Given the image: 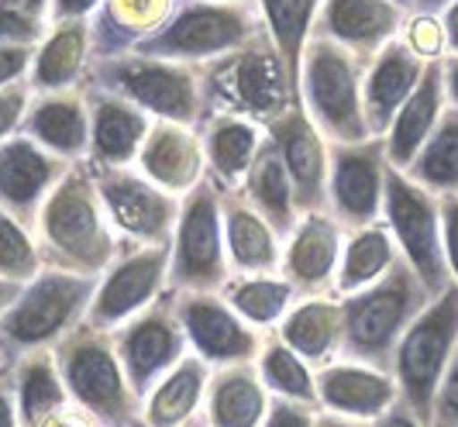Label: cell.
<instances>
[{"label":"cell","instance_id":"9a60e30c","mask_svg":"<svg viewBox=\"0 0 458 427\" xmlns=\"http://www.w3.org/2000/svg\"><path fill=\"white\" fill-rule=\"evenodd\" d=\"M169 259L173 245L124 248L121 259L100 276L97 296L87 311V324L114 331L124 320L141 314L148 303H156L169 290Z\"/></svg>","mask_w":458,"mask_h":427},{"label":"cell","instance_id":"bcb514c9","mask_svg":"<svg viewBox=\"0 0 458 427\" xmlns=\"http://www.w3.org/2000/svg\"><path fill=\"white\" fill-rule=\"evenodd\" d=\"M318 414H321L318 406L300 404V400H286V397H273L262 427H314L318 424Z\"/></svg>","mask_w":458,"mask_h":427},{"label":"cell","instance_id":"e575fe53","mask_svg":"<svg viewBox=\"0 0 458 427\" xmlns=\"http://www.w3.org/2000/svg\"><path fill=\"white\" fill-rule=\"evenodd\" d=\"M14 397H18L21 427H42L48 417H55L72 404L55 348L24 352L14 359Z\"/></svg>","mask_w":458,"mask_h":427},{"label":"cell","instance_id":"e7e4bbea","mask_svg":"<svg viewBox=\"0 0 458 427\" xmlns=\"http://www.w3.org/2000/svg\"><path fill=\"white\" fill-rule=\"evenodd\" d=\"M249 4H262V0H249Z\"/></svg>","mask_w":458,"mask_h":427},{"label":"cell","instance_id":"f35d334b","mask_svg":"<svg viewBox=\"0 0 458 427\" xmlns=\"http://www.w3.org/2000/svg\"><path fill=\"white\" fill-rule=\"evenodd\" d=\"M403 173L424 190H431L435 197L458 193V107L448 104L431 138L424 141V149L413 156Z\"/></svg>","mask_w":458,"mask_h":427},{"label":"cell","instance_id":"ba28073f","mask_svg":"<svg viewBox=\"0 0 458 427\" xmlns=\"http://www.w3.org/2000/svg\"><path fill=\"white\" fill-rule=\"evenodd\" d=\"M87 83L111 90L124 100L138 104L141 111L165 121H180L200 128L204 100H200V73L186 63L152 59V56H114V59H93Z\"/></svg>","mask_w":458,"mask_h":427},{"label":"cell","instance_id":"4316f807","mask_svg":"<svg viewBox=\"0 0 458 427\" xmlns=\"http://www.w3.org/2000/svg\"><path fill=\"white\" fill-rule=\"evenodd\" d=\"M180 0H104L90 14L93 59H114L135 52L173 18Z\"/></svg>","mask_w":458,"mask_h":427},{"label":"cell","instance_id":"277c9868","mask_svg":"<svg viewBox=\"0 0 458 427\" xmlns=\"http://www.w3.org/2000/svg\"><path fill=\"white\" fill-rule=\"evenodd\" d=\"M262 4L249 0H180L173 18L162 24L152 38L135 48L138 56L169 59L200 66L225 52L249 46L252 38L266 35Z\"/></svg>","mask_w":458,"mask_h":427},{"label":"cell","instance_id":"db71d44e","mask_svg":"<svg viewBox=\"0 0 458 427\" xmlns=\"http://www.w3.org/2000/svg\"><path fill=\"white\" fill-rule=\"evenodd\" d=\"M441 24H445V42H448V56H458V0H452L441 11Z\"/></svg>","mask_w":458,"mask_h":427},{"label":"cell","instance_id":"44dd1931","mask_svg":"<svg viewBox=\"0 0 458 427\" xmlns=\"http://www.w3.org/2000/svg\"><path fill=\"white\" fill-rule=\"evenodd\" d=\"M135 166L173 197H186L207 180V156L200 128L156 117L138 149Z\"/></svg>","mask_w":458,"mask_h":427},{"label":"cell","instance_id":"b9f144b4","mask_svg":"<svg viewBox=\"0 0 458 427\" xmlns=\"http://www.w3.org/2000/svg\"><path fill=\"white\" fill-rule=\"evenodd\" d=\"M400 42L411 48L417 59H424V63H435V59H445V56H448L441 14L411 11L407 21H403V28H400Z\"/></svg>","mask_w":458,"mask_h":427},{"label":"cell","instance_id":"f6af8a7d","mask_svg":"<svg viewBox=\"0 0 458 427\" xmlns=\"http://www.w3.org/2000/svg\"><path fill=\"white\" fill-rule=\"evenodd\" d=\"M431 427H458V348L445 376H441V386L435 393V406H431Z\"/></svg>","mask_w":458,"mask_h":427},{"label":"cell","instance_id":"91938a15","mask_svg":"<svg viewBox=\"0 0 458 427\" xmlns=\"http://www.w3.org/2000/svg\"><path fill=\"white\" fill-rule=\"evenodd\" d=\"M452 0H411V11H428V14H441Z\"/></svg>","mask_w":458,"mask_h":427},{"label":"cell","instance_id":"680465c9","mask_svg":"<svg viewBox=\"0 0 458 427\" xmlns=\"http://www.w3.org/2000/svg\"><path fill=\"white\" fill-rule=\"evenodd\" d=\"M21 283H11V279H0V317L11 311V303L21 296Z\"/></svg>","mask_w":458,"mask_h":427},{"label":"cell","instance_id":"836d02e7","mask_svg":"<svg viewBox=\"0 0 458 427\" xmlns=\"http://www.w3.org/2000/svg\"><path fill=\"white\" fill-rule=\"evenodd\" d=\"M238 193L273 225V231L283 242L293 235V227L300 221L297 197H293L290 173H286L283 156H279V149H276V141L269 138V132H266V141H262L259 156H255V162L249 166V173H245V180L238 186Z\"/></svg>","mask_w":458,"mask_h":427},{"label":"cell","instance_id":"4fadbf2b","mask_svg":"<svg viewBox=\"0 0 458 427\" xmlns=\"http://www.w3.org/2000/svg\"><path fill=\"white\" fill-rule=\"evenodd\" d=\"M386 138L331 141V176H327V214L344 227L359 231L383 221L386 203Z\"/></svg>","mask_w":458,"mask_h":427},{"label":"cell","instance_id":"9f6ffc18","mask_svg":"<svg viewBox=\"0 0 458 427\" xmlns=\"http://www.w3.org/2000/svg\"><path fill=\"white\" fill-rule=\"evenodd\" d=\"M445 90H448V104L458 107V56H445Z\"/></svg>","mask_w":458,"mask_h":427},{"label":"cell","instance_id":"1f68e13d","mask_svg":"<svg viewBox=\"0 0 458 427\" xmlns=\"http://www.w3.org/2000/svg\"><path fill=\"white\" fill-rule=\"evenodd\" d=\"M200 138H204L207 176L217 190H238L266 141V128L245 117L210 114L200 121Z\"/></svg>","mask_w":458,"mask_h":427},{"label":"cell","instance_id":"f907efd6","mask_svg":"<svg viewBox=\"0 0 458 427\" xmlns=\"http://www.w3.org/2000/svg\"><path fill=\"white\" fill-rule=\"evenodd\" d=\"M104 0H52V11H48V24L59 21H76V18H90L93 11L100 7Z\"/></svg>","mask_w":458,"mask_h":427},{"label":"cell","instance_id":"9c48e42d","mask_svg":"<svg viewBox=\"0 0 458 427\" xmlns=\"http://www.w3.org/2000/svg\"><path fill=\"white\" fill-rule=\"evenodd\" d=\"M458 348V283L431 296V303L417 314L407 335L400 337L393 355V380L400 386V400L420 421L431 424V406L441 376Z\"/></svg>","mask_w":458,"mask_h":427},{"label":"cell","instance_id":"603a6c76","mask_svg":"<svg viewBox=\"0 0 458 427\" xmlns=\"http://www.w3.org/2000/svg\"><path fill=\"white\" fill-rule=\"evenodd\" d=\"M318 397L324 410L372 424L379 414H386L400 400V386L386 369L338 359L318 369Z\"/></svg>","mask_w":458,"mask_h":427},{"label":"cell","instance_id":"f5cc1de1","mask_svg":"<svg viewBox=\"0 0 458 427\" xmlns=\"http://www.w3.org/2000/svg\"><path fill=\"white\" fill-rule=\"evenodd\" d=\"M42 427H104L97 417H90L83 406H76V404H69L66 410H59L55 417H48Z\"/></svg>","mask_w":458,"mask_h":427},{"label":"cell","instance_id":"3957f363","mask_svg":"<svg viewBox=\"0 0 458 427\" xmlns=\"http://www.w3.org/2000/svg\"><path fill=\"white\" fill-rule=\"evenodd\" d=\"M428 303H431V290L420 283L411 262L400 259L379 283L342 296V359L390 372L400 337L407 335V328Z\"/></svg>","mask_w":458,"mask_h":427},{"label":"cell","instance_id":"681fc988","mask_svg":"<svg viewBox=\"0 0 458 427\" xmlns=\"http://www.w3.org/2000/svg\"><path fill=\"white\" fill-rule=\"evenodd\" d=\"M0 427H21L18 397H14V362L0 369Z\"/></svg>","mask_w":458,"mask_h":427},{"label":"cell","instance_id":"ffe728a7","mask_svg":"<svg viewBox=\"0 0 458 427\" xmlns=\"http://www.w3.org/2000/svg\"><path fill=\"white\" fill-rule=\"evenodd\" d=\"M344 231L327 210L303 214L293 227V235L283 245V266L279 272L293 283L300 296H321L335 293L338 266H342Z\"/></svg>","mask_w":458,"mask_h":427},{"label":"cell","instance_id":"11a10c76","mask_svg":"<svg viewBox=\"0 0 458 427\" xmlns=\"http://www.w3.org/2000/svg\"><path fill=\"white\" fill-rule=\"evenodd\" d=\"M0 4H7L14 11H24V14L38 18V21H48V11H52V0H0Z\"/></svg>","mask_w":458,"mask_h":427},{"label":"cell","instance_id":"c3c4849f","mask_svg":"<svg viewBox=\"0 0 458 427\" xmlns=\"http://www.w3.org/2000/svg\"><path fill=\"white\" fill-rule=\"evenodd\" d=\"M38 46H0V87L28 80V69Z\"/></svg>","mask_w":458,"mask_h":427},{"label":"cell","instance_id":"7c38bea8","mask_svg":"<svg viewBox=\"0 0 458 427\" xmlns=\"http://www.w3.org/2000/svg\"><path fill=\"white\" fill-rule=\"evenodd\" d=\"M383 218L390 225L393 238L400 245V255L411 262V269L420 276V283L431 290V296L445 293L455 276L445 259V242H441V210L437 197L413 183L403 169L390 166L386 169V203Z\"/></svg>","mask_w":458,"mask_h":427},{"label":"cell","instance_id":"d6986e66","mask_svg":"<svg viewBox=\"0 0 458 427\" xmlns=\"http://www.w3.org/2000/svg\"><path fill=\"white\" fill-rule=\"evenodd\" d=\"M407 14L411 11L393 0H321L314 35L338 42L369 66L393 38H400Z\"/></svg>","mask_w":458,"mask_h":427},{"label":"cell","instance_id":"8992f818","mask_svg":"<svg viewBox=\"0 0 458 427\" xmlns=\"http://www.w3.org/2000/svg\"><path fill=\"white\" fill-rule=\"evenodd\" d=\"M97 286L100 276L46 266L11 303V311L0 317V348L11 355V362L24 352L55 348L76 324L87 320Z\"/></svg>","mask_w":458,"mask_h":427},{"label":"cell","instance_id":"8fae6325","mask_svg":"<svg viewBox=\"0 0 458 427\" xmlns=\"http://www.w3.org/2000/svg\"><path fill=\"white\" fill-rule=\"evenodd\" d=\"M90 173L124 248L173 245L183 197L165 193L138 166H90Z\"/></svg>","mask_w":458,"mask_h":427},{"label":"cell","instance_id":"52a82bcc","mask_svg":"<svg viewBox=\"0 0 458 427\" xmlns=\"http://www.w3.org/2000/svg\"><path fill=\"white\" fill-rule=\"evenodd\" d=\"M366 66L331 38L310 35L300 63V104L327 141H362L369 135L362 107Z\"/></svg>","mask_w":458,"mask_h":427},{"label":"cell","instance_id":"be15d7a7","mask_svg":"<svg viewBox=\"0 0 458 427\" xmlns=\"http://www.w3.org/2000/svg\"><path fill=\"white\" fill-rule=\"evenodd\" d=\"M393 4H400V7H407V11H411V0H393Z\"/></svg>","mask_w":458,"mask_h":427},{"label":"cell","instance_id":"ab89813d","mask_svg":"<svg viewBox=\"0 0 458 427\" xmlns=\"http://www.w3.org/2000/svg\"><path fill=\"white\" fill-rule=\"evenodd\" d=\"M318 7L321 0H262V14H266V28L273 35L276 48L283 56V63L290 69L293 83L300 93V63H303V48L314 35V21H318Z\"/></svg>","mask_w":458,"mask_h":427},{"label":"cell","instance_id":"74e56055","mask_svg":"<svg viewBox=\"0 0 458 427\" xmlns=\"http://www.w3.org/2000/svg\"><path fill=\"white\" fill-rule=\"evenodd\" d=\"M255 365H259V376H262L266 389L273 397H286V400H300V404L324 410L321 397H318V369L300 359L276 331H266V341H262V352H259Z\"/></svg>","mask_w":458,"mask_h":427},{"label":"cell","instance_id":"60d3db41","mask_svg":"<svg viewBox=\"0 0 458 427\" xmlns=\"http://www.w3.org/2000/svg\"><path fill=\"white\" fill-rule=\"evenodd\" d=\"M42 269H46V259L35 231L0 207V279L28 286Z\"/></svg>","mask_w":458,"mask_h":427},{"label":"cell","instance_id":"484cf974","mask_svg":"<svg viewBox=\"0 0 458 427\" xmlns=\"http://www.w3.org/2000/svg\"><path fill=\"white\" fill-rule=\"evenodd\" d=\"M90 63V18L48 24V35L35 48V59L28 69V87L31 93L80 90L87 83Z\"/></svg>","mask_w":458,"mask_h":427},{"label":"cell","instance_id":"f1b7e54d","mask_svg":"<svg viewBox=\"0 0 458 427\" xmlns=\"http://www.w3.org/2000/svg\"><path fill=\"white\" fill-rule=\"evenodd\" d=\"M221 221H225V245H228L231 269L249 272V276L279 272L286 242L238 190H221Z\"/></svg>","mask_w":458,"mask_h":427},{"label":"cell","instance_id":"94428289","mask_svg":"<svg viewBox=\"0 0 458 427\" xmlns=\"http://www.w3.org/2000/svg\"><path fill=\"white\" fill-rule=\"evenodd\" d=\"M183 427H207V417H204V414H197V417H193L190 424H183Z\"/></svg>","mask_w":458,"mask_h":427},{"label":"cell","instance_id":"7bdbcfd3","mask_svg":"<svg viewBox=\"0 0 458 427\" xmlns=\"http://www.w3.org/2000/svg\"><path fill=\"white\" fill-rule=\"evenodd\" d=\"M48 35V21H38L24 11L0 4V46H42Z\"/></svg>","mask_w":458,"mask_h":427},{"label":"cell","instance_id":"30bf717a","mask_svg":"<svg viewBox=\"0 0 458 427\" xmlns=\"http://www.w3.org/2000/svg\"><path fill=\"white\" fill-rule=\"evenodd\" d=\"M231 259L221 221V190L207 176L193 186L180 207V225L173 235L169 290L173 293H221L231 279Z\"/></svg>","mask_w":458,"mask_h":427},{"label":"cell","instance_id":"e0dca14e","mask_svg":"<svg viewBox=\"0 0 458 427\" xmlns=\"http://www.w3.org/2000/svg\"><path fill=\"white\" fill-rule=\"evenodd\" d=\"M69 166L72 162L42 149L21 132L0 141V207L35 231L42 207L69 173Z\"/></svg>","mask_w":458,"mask_h":427},{"label":"cell","instance_id":"7402d4cb","mask_svg":"<svg viewBox=\"0 0 458 427\" xmlns=\"http://www.w3.org/2000/svg\"><path fill=\"white\" fill-rule=\"evenodd\" d=\"M87 111H90V166H135L138 149L152 128V114L138 104L83 83Z\"/></svg>","mask_w":458,"mask_h":427},{"label":"cell","instance_id":"d6a6232c","mask_svg":"<svg viewBox=\"0 0 458 427\" xmlns=\"http://www.w3.org/2000/svg\"><path fill=\"white\" fill-rule=\"evenodd\" d=\"M210 365L197 352L183 355L176 369H169L152 393L141 400V424L145 427H183L197 414H204Z\"/></svg>","mask_w":458,"mask_h":427},{"label":"cell","instance_id":"8d00e7d4","mask_svg":"<svg viewBox=\"0 0 458 427\" xmlns=\"http://www.w3.org/2000/svg\"><path fill=\"white\" fill-rule=\"evenodd\" d=\"M221 296L238 317H245L259 331H276L279 320L290 314V307L300 300L293 283L283 272H231Z\"/></svg>","mask_w":458,"mask_h":427},{"label":"cell","instance_id":"6125c7cd","mask_svg":"<svg viewBox=\"0 0 458 427\" xmlns=\"http://www.w3.org/2000/svg\"><path fill=\"white\" fill-rule=\"evenodd\" d=\"M7 365H11V355H7L4 348H0V369H7Z\"/></svg>","mask_w":458,"mask_h":427},{"label":"cell","instance_id":"cb8c5ba5","mask_svg":"<svg viewBox=\"0 0 458 427\" xmlns=\"http://www.w3.org/2000/svg\"><path fill=\"white\" fill-rule=\"evenodd\" d=\"M21 135L38 141L42 149L63 156L66 162H87L90 156V111L80 90L35 93L24 114Z\"/></svg>","mask_w":458,"mask_h":427},{"label":"cell","instance_id":"ee69618b","mask_svg":"<svg viewBox=\"0 0 458 427\" xmlns=\"http://www.w3.org/2000/svg\"><path fill=\"white\" fill-rule=\"evenodd\" d=\"M31 87L28 80L21 83H11V87H0V141H7L11 135H18L24 124V114L31 107Z\"/></svg>","mask_w":458,"mask_h":427},{"label":"cell","instance_id":"d590c367","mask_svg":"<svg viewBox=\"0 0 458 427\" xmlns=\"http://www.w3.org/2000/svg\"><path fill=\"white\" fill-rule=\"evenodd\" d=\"M400 259L403 255H400V245L393 238L386 218L369 227H359V231H348L344 235L338 279H335V296H352V293L379 283Z\"/></svg>","mask_w":458,"mask_h":427},{"label":"cell","instance_id":"f546056e","mask_svg":"<svg viewBox=\"0 0 458 427\" xmlns=\"http://www.w3.org/2000/svg\"><path fill=\"white\" fill-rule=\"evenodd\" d=\"M273 393L259 376L255 362L210 369L204 397L207 427H262Z\"/></svg>","mask_w":458,"mask_h":427},{"label":"cell","instance_id":"7a4b0ae2","mask_svg":"<svg viewBox=\"0 0 458 427\" xmlns=\"http://www.w3.org/2000/svg\"><path fill=\"white\" fill-rule=\"evenodd\" d=\"M197 73H200L204 117L228 114L269 128L276 117H283L293 104H300L297 83L269 31L252 38L249 46L200 63Z\"/></svg>","mask_w":458,"mask_h":427},{"label":"cell","instance_id":"5b68a950","mask_svg":"<svg viewBox=\"0 0 458 427\" xmlns=\"http://www.w3.org/2000/svg\"><path fill=\"white\" fill-rule=\"evenodd\" d=\"M55 359L72 404L83 406L104 427H145L141 397L124 376L111 331L83 320L55 345Z\"/></svg>","mask_w":458,"mask_h":427},{"label":"cell","instance_id":"ac0fdd59","mask_svg":"<svg viewBox=\"0 0 458 427\" xmlns=\"http://www.w3.org/2000/svg\"><path fill=\"white\" fill-rule=\"evenodd\" d=\"M276 141L283 166L293 183V197L297 210L303 214H318L327 210V176H331V141L318 132V124L307 117L303 104H293L283 117H276L266 128Z\"/></svg>","mask_w":458,"mask_h":427},{"label":"cell","instance_id":"6da1fadb","mask_svg":"<svg viewBox=\"0 0 458 427\" xmlns=\"http://www.w3.org/2000/svg\"><path fill=\"white\" fill-rule=\"evenodd\" d=\"M35 238L46 266L52 269L104 276L121 259L124 242L117 238L104 210L87 162H72L59 186L52 190V197L38 214Z\"/></svg>","mask_w":458,"mask_h":427},{"label":"cell","instance_id":"83f0119b","mask_svg":"<svg viewBox=\"0 0 458 427\" xmlns=\"http://www.w3.org/2000/svg\"><path fill=\"white\" fill-rule=\"evenodd\" d=\"M276 335L283 337L303 362L314 369H324L342 359V296L321 293V296H300L290 307V314L279 320Z\"/></svg>","mask_w":458,"mask_h":427},{"label":"cell","instance_id":"2e32d148","mask_svg":"<svg viewBox=\"0 0 458 427\" xmlns=\"http://www.w3.org/2000/svg\"><path fill=\"white\" fill-rule=\"evenodd\" d=\"M173 296L190 352H197L210 369L259 359L266 331L234 314L221 293H173Z\"/></svg>","mask_w":458,"mask_h":427},{"label":"cell","instance_id":"7dc6e473","mask_svg":"<svg viewBox=\"0 0 458 427\" xmlns=\"http://www.w3.org/2000/svg\"><path fill=\"white\" fill-rule=\"evenodd\" d=\"M437 210H441V242H445V259L448 269L458 283V193H445L437 197Z\"/></svg>","mask_w":458,"mask_h":427},{"label":"cell","instance_id":"5bb4252c","mask_svg":"<svg viewBox=\"0 0 458 427\" xmlns=\"http://www.w3.org/2000/svg\"><path fill=\"white\" fill-rule=\"evenodd\" d=\"M111 337H114L117 359L124 365V376L141 400L152 393V386L169 369H176L183 362V355H190V341H186V331L176 314L173 290H165L141 314L114 328Z\"/></svg>","mask_w":458,"mask_h":427},{"label":"cell","instance_id":"4dcf8cb0","mask_svg":"<svg viewBox=\"0 0 458 427\" xmlns=\"http://www.w3.org/2000/svg\"><path fill=\"white\" fill-rule=\"evenodd\" d=\"M448 111V90H445V59L428 63L417 90L411 93V100L400 107V114L393 117L390 132H386V156L390 166L407 169L413 156L424 149V141L431 138L437 128L441 114Z\"/></svg>","mask_w":458,"mask_h":427},{"label":"cell","instance_id":"d4e9b609","mask_svg":"<svg viewBox=\"0 0 458 427\" xmlns=\"http://www.w3.org/2000/svg\"><path fill=\"white\" fill-rule=\"evenodd\" d=\"M424 69H428V63L417 59L400 38H393L390 46L369 63L366 80H362V107H366L369 135L386 138L393 117L411 100Z\"/></svg>","mask_w":458,"mask_h":427},{"label":"cell","instance_id":"816d5d0a","mask_svg":"<svg viewBox=\"0 0 458 427\" xmlns=\"http://www.w3.org/2000/svg\"><path fill=\"white\" fill-rule=\"evenodd\" d=\"M372 427H431V424H428V421H420V417H417L403 400H396L386 414H379V417L372 421Z\"/></svg>","mask_w":458,"mask_h":427},{"label":"cell","instance_id":"6f0895ef","mask_svg":"<svg viewBox=\"0 0 458 427\" xmlns=\"http://www.w3.org/2000/svg\"><path fill=\"white\" fill-rule=\"evenodd\" d=\"M314 427H372V424L369 421H355V417H342V414H331V410H321Z\"/></svg>","mask_w":458,"mask_h":427}]
</instances>
